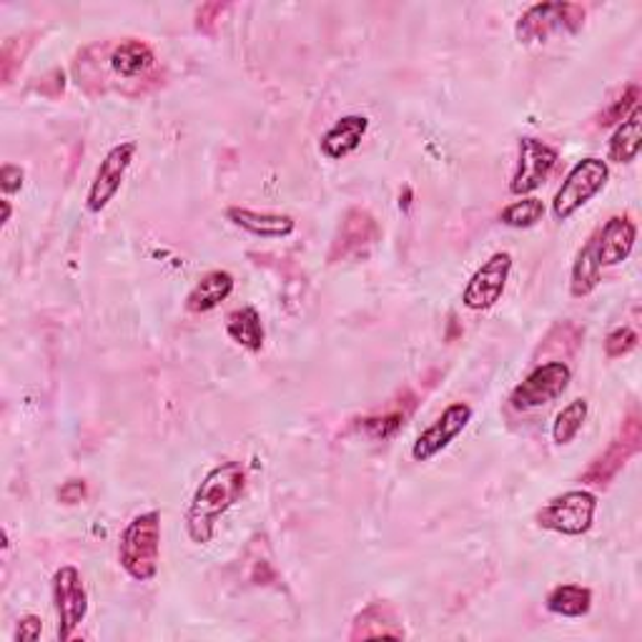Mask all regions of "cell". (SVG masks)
I'll return each instance as SVG.
<instances>
[{"mask_svg": "<svg viewBox=\"0 0 642 642\" xmlns=\"http://www.w3.org/2000/svg\"><path fill=\"white\" fill-rule=\"evenodd\" d=\"M246 492V470L242 462H222L208 470L194 492L186 510V535L194 545H208L216 525Z\"/></svg>", "mask_w": 642, "mask_h": 642, "instance_id": "1", "label": "cell"}, {"mask_svg": "<svg viewBox=\"0 0 642 642\" xmlns=\"http://www.w3.org/2000/svg\"><path fill=\"white\" fill-rule=\"evenodd\" d=\"M161 563V512L149 510L128 522L118 539V565L136 582H151Z\"/></svg>", "mask_w": 642, "mask_h": 642, "instance_id": "2", "label": "cell"}, {"mask_svg": "<svg viewBox=\"0 0 642 642\" xmlns=\"http://www.w3.org/2000/svg\"><path fill=\"white\" fill-rule=\"evenodd\" d=\"M595 512H598V494L590 490H567L547 500L537 510L535 522L539 529L555 535L582 537L595 525Z\"/></svg>", "mask_w": 642, "mask_h": 642, "instance_id": "3", "label": "cell"}, {"mask_svg": "<svg viewBox=\"0 0 642 642\" xmlns=\"http://www.w3.org/2000/svg\"><path fill=\"white\" fill-rule=\"evenodd\" d=\"M610 181L608 161L598 159V156H587V159L577 161L575 167L567 171L563 186L557 189L553 199V216L555 222H570V218L582 206L600 194Z\"/></svg>", "mask_w": 642, "mask_h": 642, "instance_id": "4", "label": "cell"}, {"mask_svg": "<svg viewBox=\"0 0 642 642\" xmlns=\"http://www.w3.org/2000/svg\"><path fill=\"white\" fill-rule=\"evenodd\" d=\"M587 11L580 3H535L520 15L515 25V35L520 43H545L555 33H580L585 25Z\"/></svg>", "mask_w": 642, "mask_h": 642, "instance_id": "5", "label": "cell"}, {"mask_svg": "<svg viewBox=\"0 0 642 642\" xmlns=\"http://www.w3.org/2000/svg\"><path fill=\"white\" fill-rule=\"evenodd\" d=\"M573 382V370L567 362H543L532 370L510 394V407L517 411L539 409L563 397Z\"/></svg>", "mask_w": 642, "mask_h": 642, "instance_id": "6", "label": "cell"}, {"mask_svg": "<svg viewBox=\"0 0 642 642\" xmlns=\"http://www.w3.org/2000/svg\"><path fill=\"white\" fill-rule=\"evenodd\" d=\"M53 608H56V632L61 642H68L73 632L81 628V622L88 614V592L84 585V575L78 567L63 565L51 577Z\"/></svg>", "mask_w": 642, "mask_h": 642, "instance_id": "7", "label": "cell"}, {"mask_svg": "<svg viewBox=\"0 0 642 642\" xmlns=\"http://www.w3.org/2000/svg\"><path fill=\"white\" fill-rule=\"evenodd\" d=\"M640 447H642V419L640 411L632 409L630 415L622 419L620 432L612 439L610 447L604 449L600 457H595L592 464L582 472V482L600 484V488L612 482L614 474L640 452Z\"/></svg>", "mask_w": 642, "mask_h": 642, "instance_id": "8", "label": "cell"}, {"mask_svg": "<svg viewBox=\"0 0 642 642\" xmlns=\"http://www.w3.org/2000/svg\"><path fill=\"white\" fill-rule=\"evenodd\" d=\"M136 151H139L136 141H124V143H116L114 149L104 156V161L98 163L96 176L94 181H90L88 194H86L88 214H100V211H106L108 204L118 196V191H121L124 186L126 173L136 159Z\"/></svg>", "mask_w": 642, "mask_h": 642, "instance_id": "9", "label": "cell"}, {"mask_svg": "<svg viewBox=\"0 0 642 642\" xmlns=\"http://www.w3.org/2000/svg\"><path fill=\"white\" fill-rule=\"evenodd\" d=\"M557 159L559 153L549 143L535 139V136H522L517 146V167L510 179V194L522 199L537 191L555 171Z\"/></svg>", "mask_w": 642, "mask_h": 642, "instance_id": "10", "label": "cell"}, {"mask_svg": "<svg viewBox=\"0 0 642 642\" xmlns=\"http://www.w3.org/2000/svg\"><path fill=\"white\" fill-rule=\"evenodd\" d=\"M512 264L515 259H512L510 252H494L467 281L462 304L472 311H488L497 304L504 289H507Z\"/></svg>", "mask_w": 642, "mask_h": 642, "instance_id": "11", "label": "cell"}, {"mask_svg": "<svg viewBox=\"0 0 642 642\" xmlns=\"http://www.w3.org/2000/svg\"><path fill=\"white\" fill-rule=\"evenodd\" d=\"M382 238V228L366 208H350L336 228L329 261H346L360 259L370 254V249Z\"/></svg>", "mask_w": 642, "mask_h": 642, "instance_id": "12", "label": "cell"}, {"mask_svg": "<svg viewBox=\"0 0 642 642\" xmlns=\"http://www.w3.org/2000/svg\"><path fill=\"white\" fill-rule=\"evenodd\" d=\"M470 421L472 407L467 405V402H454V405H449L442 415L415 439V445H411V460L415 462L435 460L439 452H445V449L464 432Z\"/></svg>", "mask_w": 642, "mask_h": 642, "instance_id": "13", "label": "cell"}, {"mask_svg": "<svg viewBox=\"0 0 642 642\" xmlns=\"http://www.w3.org/2000/svg\"><path fill=\"white\" fill-rule=\"evenodd\" d=\"M638 226L630 216H612L608 218L598 234H595V246H598V259L602 266H618L628 261V256L635 249Z\"/></svg>", "mask_w": 642, "mask_h": 642, "instance_id": "14", "label": "cell"}, {"mask_svg": "<svg viewBox=\"0 0 642 642\" xmlns=\"http://www.w3.org/2000/svg\"><path fill=\"white\" fill-rule=\"evenodd\" d=\"M366 131H370V118L362 114L342 116L339 121L321 136L319 151L327 156L329 161H342L360 149Z\"/></svg>", "mask_w": 642, "mask_h": 642, "instance_id": "15", "label": "cell"}, {"mask_svg": "<svg viewBox=\"0 0 642 642\" xmlns=\"http://www.w3.org/2000/svg\"><path fill=\"white\" fill-rule=\"evenodd\" d=\"M226 218L242 232L259 238H287L297 232V222L289 214H271V211H252L242 206L226 208Z\"/></svg>", "mask_w": 642, "mask_h": 642, "instance_id": "16", "label": "cell"}, {"mask_svg": "<svg viewBox=\"0 0 642 642\" xmlns=\"http://www.w3.org/2000/svg\"><path fill=\"white\" fill-rule=\"evenodd\" d=\"M374 638H392V640L405 638L402 622L397 620V614H394V610L387 602L366 604V608L354 618L350 640L356 642V640H374Z\"/></svg>", "mask_w": 642, "mask_h": 642, "instance_id": "17", "label": "cell"}, {"mask_svg": "<svg viewBox=\"0 0 642 642\" xmlns=\"http://www.w3.org/2000/svg\"><path fill=\"white\" fill-rule=\"evenodd\" d=\"M108 66L118 78H139L143 73H149L156 66V53L146 41L139 39H126L116 43L111 53H108Z\"/></svg>", "mask_w": 642, "mask_h": 642, "instance_id": "18", "label": "cell"}, {"mask_svg": "<svg viewBox=\"0 0 642 642\" xmlns=\"http://www.w3.org/2000/svg\"><path fill=\"white\" fill-rule=\"evenodd\" d=\"M234 274H228L224 269H214L204 274L196 281V287L189 291L186 297V309L191 314H206V311H214L222 301H226L234 293Z\"/></svg>", "mask_w": 642, "mask_h": 642, "instance_id": "19", "label": "cell"}, {"mask_svg": "<svg viewBox=\"0 0 642 642\" xmlns=\"http://www.w3.org/2000/svg\"><path fill=\"white\" fill-rule=\"evenodd\" d=\"M226 334L234 344L242 346V350L259 354L264 350V321L256 307H242L234 309L232 314L226 317Z\"/></svg>", "mask_w": 642, "mask_h": 642, "instance_id": "20", "label": "cell"}, {"mask_svg": "<svg viewBox=\"0 0 642 642\" xmlns=\"http://www.w3.org/2000/svg\"><path fill=\"white\" fill-rule=\"evenodd\" d=\"M642 149V108L635 106L625 121H620L608 141V161L632 163Z\"/></svg>", "mask_w": 642, "mask_h": 642, "instance_id": "21", "label": "cell"}, {"mask_svg": "<svg viewBox=\"0 0 642 642\" xmlns=\"http://www.w3.org/2000/svg\"><path fill=\"white\" fill-rule=\"evenodd\" d=\"M602 281V264L598 259V246H595V236L587 242L575 256L573 271H570V293L575 299H585L600 287Z\"/></svg>", "mask_w": 642, "mask_h": 642, "instance_id": "22", "label": "cell"}, {"mask_svg": "<svg viewBox=\"0 0 642 642\" xmlns=\"http://www.w3.org/2000/svg\"><path fill=\"white\" fill-rule=\"evenodd\" d=\"M547 612L559 614V618H585L592 610V592L590 587L582 585H557L545 600Z\"/></svg>", "mask_w": 642, "mask_h": 642, "instance_id": "23", "label": "cell"}, {"mask_svg": "<svg viewBox=\"0 0 642 642\" xmlns=\"http://www.w3.org/2000/svg\"><path fill=\"white\" fill-rule=\"evenodd\" d=\"M411 409H415V397L405 394L402 399H394L387 409L377 411V415L362 419L364 432L372 439H389L405 427V421L409 419Z\"/></svg>", "mask_w": 642, "mask_h": 642, "instance_id": "24", "label": "cell"}, {"mask_svg": "<svg viewBox=\"0 0 642 642\" xmlns=\"http://www.w3.org/2000/svg\"><path fill=\"white\" fill-rule=\"evenodd\" d=\"M587 415H590V405H587V399H573L570 405H565L563 409L557 411V417L553 421V439L555 445L559 447H567L573 442V439L582 432Z\"/></svg>", "mask_w": 642, "mask_h": 642, "instance_id": "25", "label": "cell"}, {"mask_svg": "<svg viewBox=\"0 0 642 642\" xmlns=\"http://www.w3.org/2000/svg\"><path fill=\"white\" fill-rule=\"evenodd\" d=\"M545 204L535 196H522L520 201H512L510 206L502 208L500 222L510 228H532L543 222Z\"/></svg>", "mask_w": 642, "mask_h": 642, "instance_id": "26", "label": "cell"}, {"mask_svg": "<svg viewBox=\"0 0 642 642\" xmlns=\"http://www.w3.org/2000/svg\"><path fill=\"white\" fill-rule=\"evenodd\" d=\"M635 106H640V86L638 84H630L622 94L612 100V104L604 108V111L600 114V126H614V124H620V121H625V118L630 116V111Z\"/></svg>", "mask_w": 642, "mask_h": 642, "instance_id": "27", "label": "cell"}, {"mask_svg": "<svg viewBox=\"0 0 642 642\" xmlns=\"http://www.w3.org/2000/svg\"><path fill=\"white\" fill-rule=\"evenodd\" d=\"M640 336L632 327H618L604 336V354L608 360H620V356H628L630 352L638 350Z\"/></svg>", "mask_w": 642, "mask_h": 642, "instance_id": "28", "label": "cell"}, {"mask_svg": "<svg viewBox=\"0 0 642 642\" xmlns=\"http://www.w3.org/2000/svg\"><path fill=\"white\" fill-rule=\"evenodd\" d=\"M224 11H228V3H204L196 8V18L194 25L199 33H214L218 21H222Z\"/></svg>", "mask_w": 642, "mask_h": 642, "instance_id": "29", "label": "cell"}, {"mask_svg": "<svg viewBox=\"0 0 642 642\" xmlns=\"http://www.w3.org/2000/svg\"><path fill=\"white\" fill-rule=\"evenodd\" d=\"M23 181L25 171L21 167H15V163H3V169H0V189H3L6 196L18 194V191L23 189Z\"/></svg>", "mask_w": 642, "mask_h": 642, "instance_id": "30", "label": "cell"}, {"mask_svg": "<svg viewBox=\"0 0 642 642\" xmlns=\"http://www.w3.org/2000/svg\"><path fill=\"white\" fill-rule=\"evenodd\" d=\"M43 632V620L39 614H23L21 620H18V628H15V640L18 642H35L41 638Z\"/></svg>", "mask_w": 642, "mask_h": 642, "instance_id": "31", "label": "cell"}, {"mask_svg": "<svg viewBox=\"0 0 642 642\" xmlns=\"http://www.w3.org/2000/svg\"><path fill=\"white\" fill-rule=\"evenodd\" d=\"M88 497V488H86V482L84 480H68V482H63L61 484V490H58V500L63 504H78V502H84Z\"/></svg>", "mask_w": 642, "mask_h": 642, "instance_id": "32", "label": "cell"}, {"mask_svg": "<svg viewBox=\"0 0 642 642\" xmlns=\"http://www.w3.org/2000/svg\"><path fill=\"white\" fill-rule=\"evenodd\" d=\"M0 204H3V218H0V224H3V226H6L8 222H11L13 206H11V201H8V199H3V201H0Z\"/></svg>", "mask_w": 642, "mask_h": 642, "instance_id": "33", "label": "cell"}]
</instances>
